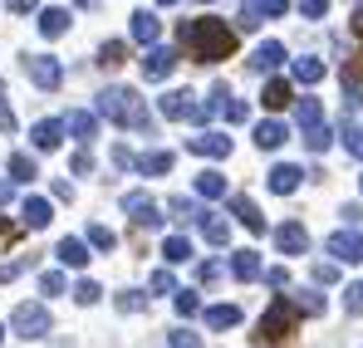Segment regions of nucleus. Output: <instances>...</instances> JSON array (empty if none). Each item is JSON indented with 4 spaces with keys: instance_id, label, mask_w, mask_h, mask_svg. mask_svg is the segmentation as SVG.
<instances>
[{
    "instance_id": "nucleus-48",
    "label": "nucleus",
    "mask_w": 363,
    "mask_h": 348,
    "mask_svg": "<svg viewBox=\"0 0 363 348\" xmlns=\"http://www.w3.org/2000/svg\"><path fill=\"white\" fill-rule=\"evenodd\" d=\"M15 240H20V226H15L10 216H0V250H10Z\"/></svg>"
},
{
    "instance_id": "nucleus-53",
    "label": "nucleus",
    "mask_w": 363,
    "mask_h": 348,
    "mask_svg": "<svg viewBox=\"0 0 363 348\" xmlns=\"http://www.w3.org/2000/svg\"><path fill=\"white\" fill-rule=\"evenodd\" d=\"M74 172L89 176V172H94V157H89V152H74Z\"/></svg>"
},
{
    "instance_id": "nucleus-34",
    "label": "nucleus",
    "mask_w": 363,
    "mask_h": 348,
    "mask_svg": "<svg viewBox=\"0 0 363 348\" xmlns=\"http://www.w3.org/2000/svg\"><path fill=\"white\" fill-rule=\"evenodd\" d=\"M113 304H118L123 314H143V309H147V294H143V290H118V294H113Z\"/></svg>"
},
{
    "instance_id": "nucleus-41",
    "label": "nucleus",
    "mask_w": 363,
    "mask_h": 348,
    "mask_svg": "<svg viewBox=\"0 0 363 348\" xmlns=\"http://www.w3.org/2000/svg\"><path fill=\"white\" fill-rule=\"evenodd\" d=\"M314 285H339V260H319L314 265Z\"/></svg>"
},
{
    "instance_id": "nucleus-56",
    "label": "nucleus",
    "mask_w": 363,
    "mask_h": 348,
    "mask_svg": "<svg viewBox=\"0 0 363 348\" xmlns=\"http://www.w3.org/2000/svg\"><path fill=\"white\" fill-rule=\"evenodd\" d=\"M35 5H40V0H10V10H15V15H30Z\"/></svg>"
},
{
    "instance_id": "nucleus-4",
    "label": "nucleus",
    "mask_w": 363,
    "mask_h": 348,
    "mask_svg": "<svg viewBox=\"0 0 363 348\" xmlns=\"http://www.w3.org/2000/svg\"><path fill=\"white\" fill-rule=\"evenodd\" d=\"M10 329H15L20 339H45V334H50V309H45V304H15Z\"/></svg>"
},
{
    "instance_id": "nucleus-18",
    "label": "nucleus",
    "mask_w": 363,
    "mask_h": 348,
    "mask_svg": "<svg viewBox=\"0 0 363 348\" xmlns=\"http://www.w3.org/2000/svg\"><path fill=\"white\" fill-rule=\"evenodd\" d=\"M280 64H285V45H280V40H265V45L250 55V69H255V74H275Z\"/></svg>"
},
{
    "instance_id": "nucleus-13",
    "label": "nucleus",
    "mask_w": 363,
    "mask_h": 348,
    "mask_svg": "<svg viewBox=\"0 0 363 348\" xmlns=\"http://www.w3.org/2000/svg\"><path fill=\"white\" fill-rule=\"evenodd\" d=\"M275 245H280V255H304L309 250V231L300 221H285V226H275Z\"/></svg>"
},
{
    "instance_id": "nucleus-45",
    "label": "nucleus",
    "mask_w": 363,
    "mask_h": 348,
    "mask_svg": "<svg viewBox=\"0 0 363 348\" xmlns=\"http://www.w3.org/2000/svg\"><path fill=\"white\" fill-rule=\"evenodd\" d=\"M260 275H265V285H270V290H290V270H285V265H275V270H260Z\"/></svg>"
},
{
    "instance_id": "nucleus-54",
    "label": "nucleus",
    "mask_w": 363,
    "mask_h": 348,
    "mask_svg": "<svg viewBox=\"0 0 363 348\" xmlns=\"http://www.w3.org/2000/svg\"><path fill=\"white\" fill-rule=\"evenodd\" d=\"M0 133H15V113H10V103L0 99Z\"/></svg>"
},
{
    "instance_id": "nucleus-28",
    "label": "nucleus",
    "mask_w": 363,
    "mask_h": 348,
    "mask_svg": "<svg viewBox=\"0 0 363 348\" xmlns=\"http://www.w3.org/2000/svg\"><path fill=\"white\" fill-rule=\"evenodd\" d=\"M241 324V309L236 304H211L206 309V329H236Z\"/></svg>"
},
{
    "instance_id": "nucleus-52",
    "label": "nucleus",
    "mask_w": 363,
    "mask_h": 348,
    "mask_svg": "<svg viewBox=\"0 0 363 348\" xmlns=\"http://www.w3.org/2000/svg\"><path fill=\"white\" fill-rule=\"evenodd\" d=\"M113 162H118L123 172H133V167H138V157H133V152H128L123 142H118V147H113Z\"/></svg>"
},
{
    "instance_id": "nucleus-37",
    "label": "nucleus",
    "mask_w": 363,
    "mask_h": 348,
    "mask_svg": "<svg viewBox=\"0 0 363 348\" xmlns=\"http://www.w3.org/2000/svg\"><path fill=\"white\" fill-rule=\"evenodd\" d=\"M295 304H300V314H324V294H319V290H300V294H295Z\"/></svg>"
},
{
    "instance_id": "nucleus-60",
    "label": "nucleus",
    "mask_w": 363,
    "mask_h": 348,
    "mask_svg": "<svg viewBox=\"0 0 363 348\" xmlns=\"http://www.w3.org/2000/svg\"><path fill=\"white\" fill-rule=\"evenodd\" d=\"M0 99H5V79H0Z\"/></svg>"
},
{
    "instance_id": "nucleus-12",
    "label": "nucleus",
    "mask_w": 363,
    "mask_h": 348,
    "mask_svg": "<svg viewBox=\"0 0 363 348\" xmlns=\"http://www.w3.org/2000/svg\"><path fill=\"white\" fill-rule=\"evenodd\" d=\"M30 142H35L40 152H55L64 142V118H40V123L30 128Z\"/></svg>"
},
{
    "instance_id": "nucleus-51",
    "label": "nucleus",
    "mask_w": 363,
    "mask_h": 348,
    "mask_svg": "<svg viewBox=\"0 0 363 348\" xmlns=\"http://www.w3.org/2000/svg\"><path fill=\"white\" fill-rule=\"evenodd\" d=\"M344 304H349V314H359V309H363V280H354V285H349Z\"/></svg>"
},
{
    "instance_id": "nucleus-63",
    "label": "nucleus",
    "mask_w": 363,
    "mask_h": 348,
    "mask_svg": "<svg viewBox=\"0 0 363 348\" xmlns=\"http://www.w3.org/2000/svg\"><path fill=\"white\" fill-rule=\"evenodd\" d=\"M201 5H211V0H201Z\"/></svg>"
},
{
    "instance_id": "nucleus-32",
    "label": "nucleus",
    "mask_w": 363,
    "mask_h": 348,
    "mask_svg": "<svg viewBox=\"0 0 363 348\" xmlns=\"http://www.w3.org/2000/svg\"><path fill=\"white\" fill-rule=\"evenodd\" d=\"M196 196H206V201L226 196V176H221V172H201V176H196Z\"/></svg>"
},
{
    "instance_id": "nucleus-25",
    "label": "nucleus",
    "mask_w": 363,
    "mask_h": 348,
    "mask_svg": "<svg viewBox=\"0 0 363 348\" xmlns=\"http://www.w3.org/2000/svg\"><path fill=\"white\" fill-rule=\"evenodd\" d=\"M290 74H295V84H319V79H324V59L300 55L295 64H290Z\"/></svg>"
},
{
    "instance_id": "nucleus-16",
    "label": "nucleus",
    "mask_w": 363,
    "mask_h": 348,
    "mask_svg": "<svg viewBox=\"0 0 363 348\" xmlns=\"http://www.w3.org/2000/svg\"><path fill=\"white\" fill-rule=\"evenodd\" d=\"M231 216H236L250 235H265V216H260V206H255L245 191H241V196H231Z\"/></svg>"
},
{
    "instance_id": "nucleus-24",
    "label": "nucleus",
    "mask_w": 363,
    "mask_h": 348,
    "mask_svg": "<svg viewBox=\"0 0 363 348\" xmlns=\"http://www.w3.org/2000/svg\"><path fill=\"white\" fill-rule=\"evenodd\" d=\"M64 30H69V10H60V5L40 10V35H45V40H60Z\"/></svg>"
},
{
    "instance_id": "nucleus-55",
    "label": "nucleus",
    "mask_w": 363,
    "mask_h": 348,
    "mask_svg": "<svg viewBox=\"0 0 363 348\" xmlns=\"http://www.w3.org/2000/svg\"><path fill=\"white\" fill-rule=\"evenodd\" d=\"M20 270H25V265H20V260H10V265H0V285H10V280H15V275H20Z\"/></svg>"
},
{
    "instance_id": "nucleus-50",
    "label": "nucleus",
    "mask_w": 363,
    "mask_h": 348,
    "mask_svg": "<svg viewBox=\"0 0 363 348\" xmlns=\"http://www.w3.org/2000/svg\"><path fill=\"white\" fill-rule=\"evenodd\" d=\"M344 147H349V152L363 162V128H349V133H344Z\"/></svg>"
},
{
    "instance_id": "nucleus-35",
    "label": "nucleus",
    "mask_w": 363,
    "mask_h": 348,
    "mask_svg": "<svg viewBox=\"0 0 363 348\" xmlns=\"http://www.w3.org/2000/svg\"><path fill=\"white\" fill-rule=\"evenodd\" d=\"M123 59H128V45H123V40H108V45L99 50V64H104V69H118Z\"/></svg>"
},
{
    "instance_id": "nucleus-10",
    "label": "nucleus",
    "mask_w": 363,
    "mask_h": 348,
    "mask_svg": "<svg viewBox=\"0 0 363 348\" xmlns=\"http://www.w3.org/2000/svg\"><path fill=\"white\" fill-rule=\"evenodd\" d=\"M265 181H270V191H275V196H295V191H300V181H304V167H295V162H275Z\"/></svg>"
},
{
    "instance_id": "nucleus-15",
    "label": "nucleus",
    "mask_w": 363,
    "mask_h": 348,
    "mask_svg": "<svg viewBox=\"0 0 363 348\" xmlns=\"http://www.w3.org/2000/svg\"><path fill=\"white\" fill-rule=\"evenodd\" d=\"M55 221V206L45 201V196H25V206H20V226H30V231H45Z\"/></svg>"
},
{
    "instance_id": "nucleus-22",
    "label": "nucleus",
    "mask_w": 363,
    "mask_h": 348,
    "mask_svg": "<svg viewBox=\"0 0 363 348\" xmlns=\"http://www.w3.org/2000/svg\"><path fill=\"white\" fill-rule=\"evenodd\" d=\"M260 270H265V265H260V255H255V250H236V255H231V275L245 280V285H250V280H260Z\"/></svg>"
},
{
    "instance_id": "nucleus-33",
    "label": "nucleus",
    "mask_w": 363,
    "mask_h": 348,
    "mask_svg": "<svg viewBox=\"0 0 363 348\" xmlns=\"http://www.w3.org/2000/svg\"><path fill=\"white\" fill-rule=\"evenodd\" d=\"M40 167H35V157H25V152H15L10 157V181H35Z\"/></svg>"
},
{
    "instance_id": "nucleus-21",
    "label": "nucleus",
    "mask_w": 363,
    "mask_h": 348,
    "mask_svg": "<svg viewBox=\"0 0 363 348\" xmlns=\"http://www.w3.org/2000/svg\"><path fill=\"white\" fill-rule=\"evenodd\" d=\"M55 255H60L64 265H74V270H84V265H89V245H84L79 235H64L60 245H55Z\"/></svg>"
},
{
    "instance_id": "nucleus-17",
    "label": "nucleus",
    "mask_w": 363,
    "mask_h": 348,
    "mask_svg": "<svg viewBox=\"0 0 363 348\" xmlns=\"http://www.w3.org/2000/svg\"><path fill=\"white\" fill-rule=\"evenodd\" d=\"M172 167H177V152H172V147H157V152L138 157V167H133V172H143V176H167Z\"/></svg>"
},
{
    "instance_id": "nucleus-44",
    "label": "nucleus",
    "mask_w": 363,
    "mask_h": 348,
    "mask_svg": "<svg viewBox=\"0 0 363 348\" xmlns=\"http://www.w3.org/2000/svg\"><path fill=\"white\" fill-rule=\"evenodd\" d=\"M167 216H177V221H196V201H186V196L167 201Z\"/></svg>"
},
{
    "instance_id": "nucleus-58",
    "label": "nucleus",
    "mask_w": 363,
    "mask_h": 348,
    "mask_svg": "<svg viewBox=\"0 0 363 348\" xmlns=\"http://www.w3.org/2000/svg\"><path fill=\"white\" fill-rule=\"evenodd\" d=\"M74 5H79V10H94V0H74Z\"/></svg>"
},
{
    "instance_id": "nucleus-30",
    "label": "nucleus",
    "mask_w": 363,
    "mask_h": 348,
    "mask_svg": "<svg viewBox=\"0 0 363 348\" xmlns=\"http://www.w3.org/2000/svg\"><path fill=\"white\" fill-rule=\"evenodd\" d=\"M162 260H167V265L191 260V240H186V235H167V240H162Z\"/></svg>"
},
{
    "instance_id": "nucleus-11",
    "label": "nucleus",
    "mask_w": 363,
    "mask_h": 348,
    "mask_svg": "<svg viewBox=\"0 0 363 348\" xmlns=\"http://www.w3.org/2000/svg\"><path fill=\"white\" fill-rule=\"evenodd\" d=\"M64 133L69 137H79L84 147L99 137V113H89V108H74V113H64Z\"/></svg>"
},
{
    "instance_id": "nucleus-7",
    "label": "nucleus",
    "mask_w": 363,
    "mask_h": 348,
    "mask_svg": "<svg viewBox=\"0 0 363 348\" xmlns=\"http://www.w3.org/2000/svg\"><path fill=\"white\" fill-rule=\"evenodd\" d=\"M324 250H329L339 265H363V235L359 231H334L324 240Z\"/></svg>"
},
{
    "instance_id": "nucleus-5",
    "label": "nucleus",
    "mask_w": 363,
    "mask_h": 348,
    "mask_svg": "<svg viewBox=\"0 0 363 348\" xmlns=\"http://www.w3.org/2000/svg\"><path fill=\"white\" fill-rule=\"evenodd\" d=\"M25 74H30V84H35L40 94H55L60 79H64V69H60L55 55H25Z\"/></svg>"
},
{
    "instance_id": "nucleus-14",
    "label": "nucleus",
    "mask_w": 363,
    "mask_h": 348,
    "mask_svg": "<svg viewBox=\"0 0 363 348\" xmlns=\"http://www.w3.org/2000/svg\"><path fill=\"white\" fill-rule=\"evenodd\" d=\"M260 103H265L270 113L290 108V103H295V84H290V79H265V89H260Z\"/></svg>"
},
{
    "instance_id": "nucleus-47",
    "label": "nucleus",
    "mask_w": 363,
    "mask_h": 348,
    "mask_svg": "<svg viewBox=\"0 0 363 348\" xmlns=\"http://www.w3.org/2000/svg\"><path fill=\"white\" fill-rule=\"evenodd\" d=\"M300 15L304 20H324L329 15V0H300Z\"/></svg>"
},
{
    "instance_id": "nucleus-9",
    "label": "nucleus",
    "mask_w": 363,
    "mask_h": 348,
    "mask_svg": "<svg viewBox=\"0 0 363 348\" xmlns=\"http://www.w3.org/2000/svg\"><path fill=\"white\" fill-rule=\"evenodd\" d=\"M172 69H177V55H172V50H162V45H147V55H143V79L162 84Z\"/></svg>"
},
{
    "instance_id": "nucleus-19",
    "label": "nucleus",
    "mask_w": 363,
    "mask_h": 348,
    "mask_svg": "<svg viewBox=\"0 0 363 348\" xmlns=\"http://www.w3.org/2000/svg\"><path fill=\"white\" fill-rule=\"evenodd\" d=\"M191 103H196L191 89H177V94H162L157 99V113L162 118H191Z\"/></svg>"
},
{
    "instance_id": "nucleus-2",
    "label": "nucleus",
    "mask_w": 363,
    "mask_h": 348,
    "mask_svg": "<svg viewBox=\"0 0 363 348\" xmlns=\"http://www.w3.org/2000/svg\"><path fill=\"white\" fill-rule=\"evenodd\" d=\"M295 334H300V304H295L290 290H285V294H275L270 309L260 314V324H255V344L280 348V344H290Z\"/></svg>"
},
{
    "instance_id": "nucleus-39",
    "label": "nucleus",
    "mask_w": 363,
    "mask_h": 348,
    "mask_svg": "<svg viewBox=\"0 0 363 348\" xmlns=\"http://www.w3.org/2000/svg\"><path fill=\"white\" fill-rule=\"evenodd\" d=\"M167 348H201V334L196 329H172L167 334Z\"/></svg>"
},
{
    "instance_id": "nucleus-29",
    "label": "nucleus",
    "mask_w": 363,
    "mask_h": 348,
    "mask_svg": "<svg viewBox=\"0 0 363 348\" xmlns=\"http://www.w3.org/2000/svg\"><path fill=\"white\" fill-rule=\"evenodd\" d=\"M290 108H295V123H300V128H314V123H324V103H319V99H295Z\"/></svg>"
},
{
    "instance_id": "nucleus-3",
    "label": "nucleus",
    "mask_w": 363,
    "mask_h": 348,
    "mask_svg": "<svg viewBox=\"0 0 363 348\" xmlns=\"http://www.w3.org/2000/svg\"><path fill=\"white\" fill-rule=\"evenodd\" d=\"M99 118H108V123H118V128H147L143 99H138L133 89H118V84L99 94Z\"/></svg>"
},
{
    "instance_id": "nucleus-31",
    "label": "nucleus",
    "mask_w": 363,
    "mask_h": 348,
    "mask_svg": "<svg viewBox=\"0 0 363 348\" xmlns=\"http://www.w3.org/2000/svg\"><path fill=\"white\" fill-rule=\"evenodd\" d=\"M359 89H363V55H349V64H344V94L359 99Z\"/></svg>"
},
{
    "instance_id": "nucleus-43",
    "label": "nucleus",
    "mask_w": 363,
    "mask_h": 348,
    "mask_svg": "<svg viewBox=\"0 0 363 348\" xmlns=\"http://www.w3.org/2000/svg\"><path fill=\"white\" fill-rule=\"evenodd\" d=\"M221 118H226V123H245V118H250V108H245L241 99H231V94H226V103H221Z\"/></svg>"
},
{
    "instance_id": "nucleus-1",
    "label": "nucleus",
    "mask_w": 363,
    "mask_h": 348,
    "mask_svg": "<svg viewBox=\"0 0 363 348\" xmlns=\"http://www.w3.org/2000/svg\"><path fill=\"white\" fill-rule=\"evenodd\" d=\"M182 45L201 59V64H221V59L236 55V30L226 20H216V15H201V20L182 25Z\"/></svg>"
},
{
    "instance_id": "nucleus-42",
    "label": "nucleus",
    "mask_w": 363,
    "mask_h": 348,
    "mask_svg": "<svg viewBox=\"0 0 363 348\" xmlns=\"http://www.w3.org/2000/svg\"><path fill=\"white\" fill-rule=\"evenodd\" d=\"M40 294H45V299L64 294V275H60V270H45V275H40Z\"/></svg>"
},
{
    "instance_id": "nucleus-8",
    "label": "nucleus",
    "mask_w": 363,
    "mask_h": 348,
    "mask_svg": "<svg viewBox=\"0 0 363 348\" xmlns=\"http://www.w3.org/2000/svg\"><path fill=\"white\" fill-rule=\"evenodd\" d=\"M186 152H196V157H231V137L226 133H191L186 137Z\"/></svg>"
},
{
    "instance_id": "nucleus-57",
    "label": "nucleus",
    "mask_w": 363,
    "mask_h": 348,
    "mask_svg": "<svg viewBox=\"0 0 363 348\" xmlns=\"http://www.w3.org/2000/svg\"><path fill=\"white\" fill-rule=\"evenodd\" d=\"M354 35H359V40H363V5H359V10H354Z\"/></svg>"
},
{
    "instance_id": "nucleus-20",
    "label": "nucleus",
    "mask_w": 363,
    "mask_h": 348,
    "mask_svg": "<svg viewBox=\"0 0 363 348\" xmlns=\"http://www.w3.org/2000/svg\"><path fill=\"white\" fill-rule=\"evenodd\" d=\"M157 35H162V20H157L152 10H138V15H133V40H138V45H157Z\"/></svg>"
},
{
    "instance_id": "nucleus-61",
    "label": "nucleus",
    "mask_w": 363,
    "mask_h": 348,
    "mask_svg": "<svg viewBox=\"0 0 363 348\" xmlns=\"http://www.w3.org/2000/svg\"><path fill=\"white\" fill-rule=\"evenodd\" d=\"M359 191H363V172H359Z\"/></svg>"
},
{
    "instance_id": "nucleus-62",
    "label": "nucleus",
    "mask_w": 363,
    "mask_h": 348,
    "mask_svg": "<svg viewBox=\"0 0 363 348\" xmlns=\"http://www.w3.org/2000/svg\"><path fill=\"white\" fill-rule=\"evenodd\" d=\"M0 339H5V324H0Z\"/></svg>"
},
{
    "instance_id": "nucleus-27",
    "label": "nucleus",
    "mask_w": 363,
    "mask_h": 348,
    "mask_svg": "<svg viewBox=\"0 0 363 348\" xmlns=\"http://www.w3.org/2000/svg\"><path fill=\"white\" fill-rule=\"evenodd\" d=\"M304 147H309L314 157H324V152L334 147V133H329V123H314V128H304Z\"/></svg>"
},
{
    "instance_id": "nucleus-26",
    "label": "nucleus",
    "mask_w": 363,
    "mask_h": 348,
    "mask_svg": "<svg viewBox=\"0 0 363 348\" xmlns=\"http://www.w3.org/2000/svg\"><path fill=\"white\" fill-rule=\"evenodd\" d=\"M196 226H201V235H206L211 245H226V240H231V221H221V216H211V211L196 216Z\"/></svg>"
},
{
    "instance_id": "nucleus-40",
    "label": "nucleus",
    "mask_w": 363,
    "mask_h": 348,
    "mask_svg": "<svg viewBox=\"0 0 363 348\" xmlns=\"http://www.w3.org/2000/svg\"><path fill=\"white\" fill-rule=\"evenodd\" d=\"M89 245H99V250H113V245H118V235L108 231V226H99V221H94V226H89Z\"/></svg>"
},
{
    "instance_id": "nucleus-59",
    "label": "nucleus",
    "mask_w": 363,
    "mask_h": 348,
    "mask_svg": "<svg viewBox=\"0 0 363 348\" xmlns=\"http://www.w3.org/2000/svg\"><path fill=\"white\" fill-rule=\"evenodd\" d=\"M157 5H177V0H157Z\"/></svg>"
},
{
    "instance_id": "nucleus-38",
    "label": "nucleus",
    "mask_w": 363,
    "mask_h": 348,
    "mask_svg": "<svg viewBox=\"0 0 363 348\" xmlns=\"http://www.w3.org/2000/svg\"><path fill=\"white\" fill-rule=\"evenodd\" d=\"M196 309H201V294H196V290H182V285H177V314H182V319H191Z\"/></svg>"
},
{
    "instance_id": "nucleus-46",
    "label": "nucleus",
    "mask_w": 363,
    "mask_h": 348,
    "mask_svg": "<svg viewBox=\"0 0 363 348\" xmlns=\"http://www.w3.org/2000/svg\"><path fill=\"white\" fill-rule=\"evenodd\" d=\"M147 294H177V280H172V270H157L152 275V290Z\"/></svg>"
},
{
    "instance_id": "nucleus-23",
    "label": "nucleus",
    "mask_w": 363,
    "mask_h": 348,
    "mask_svg": "<svg viewBox=\"0 0 363 348\" xmlns=\"http://www.w3.org/2000/svg\"><path fill=\"white\" fill-rule=\"evenodd\" d=\"M285 137H290V133H285V123H280V118H265V123L255 128V147H265V152H275Z\"/></svg>"
},
{
    "instance_id": "nucleus-6",
    "label": "nucleus",
    "mask_w": 363,
    "mask_h": 348,
    "mask_svg": "<svg viewBox=\"0 0 363 348\" xmlns=\"http://www.w3.org/2000/svg\"><path fill=\"white\" fill-rule=\"evenodd\" d=\"M123 211H128V221H133V226H147V231H157V226H162V206H157L147 191H128V196H123Z\"/></svg>"
},
{
    "instance_id": "nucleus-36",
    "label": "nucleus",
    "mask_w": 363,
    "mask_h": 348,
    "mask_svg": "<svg viewBox=\"0 0 363 348\" xmlns=\"http://www.w3.org/2000/svg\"><path fill=\"white\" fill-rule=\"evenodd\" d=\"M74 299L89 309V304H99V299H104V285H99V280H79V285H74Z\"/></svg>"
},
{
    "instance_id": "nucleus-49",
    "label": "nucleus",
    "mask_w": 363,
    "mask_h": 348,
    "mask_svg": "<svg viewBox=\"0 0 363 348\" xmlns=\"http://www.w3.org/2000/svg\"><path fill=\"white\" fill-rule=\"evenodd\" d=\"M196 280H201V285H216V280H221V265H216V260H201V265H196Z\"/></svg>"
}]
</instances>
